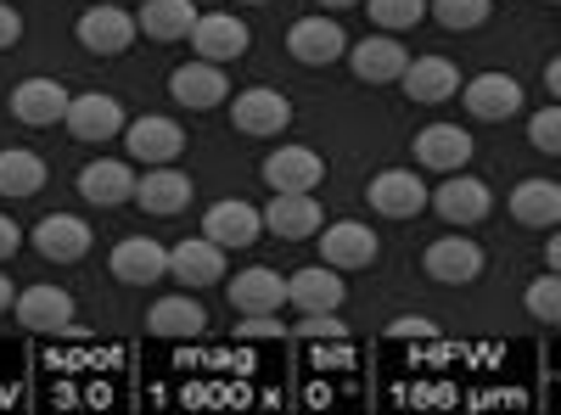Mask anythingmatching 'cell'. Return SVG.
I'll return each mask as SVG.
<instances>
[{
    "mask_svg": "<svg viewBox=\"0 0 561 415\" xmlns=\"http://www.w3.org/2000/svg\"><path fill=\"white\" fill-rule=\"evenodd\" d=\"M135 34H140V23L124 12V7H84L79 12V45L90 57H118V51H129L135 45Z\"/></svg>",
    "mask_w": 561,
    "mask_h": 415,
    "instance_id": "cell-1",
    "label": "cell"
},
{
    "mask_svg": "<svg viewBox=\"0 0 561 415\" xmlns=\"http://www.w3.org/2000/svg\"><path fill=\"white\" fill-rule=\"evenodd\" d=\"M18 326L23 332H68L73 326V298L62 287H28L18 292Z\"/></svg>",
    "mask_w": 561,
    "mask_h": 415,
    "instance_id": "cell-24",
    "label": "cell"
},
{
    "mask_svg": "<svg viewBox=\"0 0 561 415\" xmlns=\"http://www.w3.org/2000/svg\"><path fill=\"white\" fill-rule=\"evenodd\" d=\"M124 152L147 169L174 163L185 152V129L174 118H135V124H124Z\"/></svg>",
    "mask_w": 561,
    "mask_h": 415,
    "instance_id": "cell-4",
    "label": "cell"
},
{
    "mask_svg": "<svg viewBox=\"0 0 561 415\" xmlns=\"http://www.w3.org/2000/svg\"><path fill=\"white\" fill-rule=\"evenodd\" d=\"M545 264H550V269H561V224L550 230V242H545Z\"/></svg>",
    "mask_w": 561,
    "mask_h": 415,
    "instance_id": "cell-41",
    "label": "cell"
},
{
    "mask_svg": "<svg viewBox=\"0 0 561 415\" xmlns=\"http://www.w3.org/2000/svg\"><path fill=\"white\" fill-rule=\"evenodd\" d=\"M45 186V158L39 152H0V197H34Z\"/></svg>",
    "mask_w": 561,
    "mask_h": 415,
    "instance_id": "cell-31",
    "label": "cell"
},
{
    "mask_svg": "<svg viewBox=\"0 0 561 415\" xmlns=\"http://www.w3.org/2000/svg\"><path fill=\"white\" fill-rule=\"evenodd\" d=\"M545 90L561 102V57H550V62H545Z\"/></svg>",
    "mask_w": 561,
    "mask_h": 415,
    "instance_id": "cell-39",
    "label": "cell"
},
{
    "mask_svg": "<svg viewBox=\"0 0 561 415\" xmlns=\"http://www.w3.org/2000/svg\"><path fill=\"white\" fill-rule=\"evenodd\" d=\"M466 107H472V118L483 124H500L523 107V84L511 73H478L472 84H466Z\"/></svg>",
    "mask_w": 561,
    "mask_h": 415,
    "instance_id": "cell-27",
    "label": "cell"
},
{
    "mask_svg": "<svg viewBox=\"0 0 561 415\" xmlns=\"http://www.w3.org/2000/svg\"><path fill=\"white\" fill-rule=\"evenodd\" d=\"M113 275L124 287H158L169 275V247L152 242V237H124L113 247Z\"/></svg>",
    "mask_w": 561,
    "mask_h": 415,
    "instance_id": "cell-16",
    "label": "cell"
},
{
    "mask_svg": "<svg viewBox=\"0 0 561 415\" xmlns=\"http://www.w3.org/2000/svg\"><path fill=\"white\" fill-rule=\"evenodd\" d=\"M314 7H325V12H343V7H359V0H314Z\"/></svg>",
    "mask_w": 561,
    "mask_h": 415,
    "instance_id": "cell-43",
    "label": "cell"
},
{
    "mask_svg": "<svg viewBox=\"0 0 561 415\" xmlns=\"http://www.w3.org/2000/svg\"><path fill=\"white\" fill-rule=\"evenodd\" d=\"M237 332H242V337H275L280 326H275V314H242Z\"/></svg>",
    "mask_w": 561,
    "mask_h": 415,
    "instance_id": "cell-38",
    "label": "cell"
},
{
    "mask_svg": "<svg viewBox=\"0 0 561 415\" xmlns=\"http://www.w3.org/2000/svg\"><path fill=\"white\" fill-rule=\"evenodd\" d=\"M23 247V230H18V219L12 214H0V258H12Z\"/></svg>",
    "mask_w": 561,
    "mask_h": 415,
    "instance_id": "cell-37",
    "label": "cell"
},
{
    "mask_svg": "<svg viewBox=\"0 0 561 415\" xmlns=\"http://www.w3.org/2000/svg\"><path fill=\"white\" fill-rule=\"evenodd\" d=\"M325 180V158L314 147H280L264 158V186L270 192H314Z\"/></svg>",
    "mask_w": 561,
    "mask_h": 415,
    "instance_id": "cell-12",
    "label": "cell"
},
{
    "mask_svg": "<svg viewBox=\"0 0 561 415\" xmlns=\"http://www.w3.org/2000/svg\"><path fill=\"white\" fill-rule=\"evenodd\" d=\"M79 141H113V135H124V107L118 96H102V90H90V96H73L68 102V118H62Z\"/></svg>",
    "mask_w": 561,
    "mask_h": 415,
    "instance_id": "cell-20",
    "label": "cell"
},
{
    "mask_svg": "<svg viewBox=\"0 0 561 415\" xmlns=\"http://www.w3.org/2000/svg\"><path fill=\"white\" fill-rule=\"evenodd\" d=\"M421 18H427V0H370V23H382L388 34L415 28Z\"/></svg>",
    "mask_w": 561,
    "mask_h": 415,
    "instance_id": "cell-34",
    "label": "cell"
},
{
    "mask_svg": "<svg viewBox=\"0 0 561 415\" xmlns=\"http://www.w3.org/2000/svg\"><path fill=\"white\" fill-rule=\"evenodd\" d=\"M320 224L325 219H320V203L309 192H275L264 208V230L280 242H309V237H320Z\"/></svg>",
    "mask_w": 561,
    "mask_h": 415,
    "instance_id": "cell-7",
    "label": "cell"
},
{
    "mask_svg": "<svg viewBox=\"0 0 561 415\" xmlns=\"http://www.w3.org/2000/svg\"><path fill=\"white\" fill-rule=\"evenodd\" d=\"M421 264H427V275H433V281H444V287H472L478 275H483V247L466 242L460 230H455V237L433 242Z\"/></svg>",
    "mask_w": 561,
    "mask_h": 415,
    "instance_id": "cell-14",
    "label": "cell"
},
{
    "mask_svg": "<svg viewBox=\"0 0 561 415\" xmlns=\"http://www.w3.org/2000/svg\"><path fill=\"white\" fill-rule=\"evenodd\" d=\"M528 141H534V152L561 158V107H539V113L528 118Z\"/></svg>",
    "mask_w": 561,
    "mask_h": 415,
    "instance_id": "cell-35",
    "label": "cell"
},
{
    "mask_svg": "<svg viewBox=\"0 0 561 415\" xmlns=\"http://www.w3.org/2000/svg\"><path fill=\"white\" fill-rule=\"evenodd\" d=\"M287 51H293L304 68H325V62L348 57V39H343L337 18H304V23H293V34H287Z\"/></svg>",
    "mask_w": 561,
    "mask_h": 415,
    "instance_id": "cell-18",
    "label": "cell"
},
{
    "mask_svg": "<svg viewBox=\"0 0 561 415\" xmlns=\"http://www.w3.org/2000/svg\"><path fill=\"white\" fill-rule=\"evenodd\" d=\"M427 208H433V214H438L449 230H466V224L489 219L494 197H489V186H483V180H472V174H449L444 186L427 197Z\"/></svg>",
    "mask_w": 561,
    "mask_h": 415,
    "instance_id": "cell-2",
    "label": "cell"
},
{
    "mask_svg": "<svg viewBox=\"0 0 561 415\" xmlns=\"http://www.w3.org/2000/svg\"><path fill=\"white\" fill-rule=\"evenodd\" d=\"M12 303H18V298H12V281H7V275H0V314H7Z\"/></svg>",
    "mask_w": 561,
    "mask_h": 415,
    "instance_id": "cell-42",
    "label": "cell"
},
{
    "mask_svg": "<svg viewBox=\"0 0 561 415\" xmlns=\"http://www.w3.org/2000/svg\"><path fill=\"white\" fill-rule=\"evenodd\" d=\"M90 224L79 219V214H45L39 224H34V247H39V258H51V264H79L84 253H90Z\"/></svg>",
    "mask_w": 561,
    "mask_h": 415,
    "instance_id": "cell-11",
    "label": "cell"
},
{
    "mask_svg": "<svg viewBox=\"0 0 561 415\" xmlns=\"http://www.w3.org/2000/svg\"><path fill=\"white\" fill-rule=\"evenodd\" d=\"M511 219L528 224V230H556L561 224V186L556 180H523L511 192Z\"/></svg>",
    "mask_w": 561,
    "mask_h": 415,
    "instance_id": "cell-29",
    "label": "cell"
},
{
    "mask_svg": "<svg viewBox=\"0 0 561 415\" xmlns=\"http://www.w3.org/2000/svg\"><path fill=\"white\" fill-rule=\"evenodd\" d=\"M523 303H528L534 320H545V326H561V269H545L539 281H528Z\"/></svg>",
    "mask_w": 561,
    "mask_h": 415,
    "instance_id": "cell-32",
    "label": "cell"
},
{
    "mask_svg": "<svg viewBox=\"0 0 561 415\" xmlns=\"http://www.w3.org/2000/svg\"><path fill=\"white\" fill-rule=\"evenodd\" d=\"M348 68L365 84H399V73L410 68V51H404L393 34H370V39L348 45Z\"/></svg>",
    "mask_w": 561,
    "mask_h": 415,
    "instance_id": "cell-10",
    "label": "cell"
},
{
    "mask_svg": "<svg viewBox=\"0 0 561 415\" xmlns=\"http://www.w3.org/2000/svg\"><path fill=\"white\" fill-rule=\"evenodd\" d=\"M169 275L180 287H214V281H225V247L219 242H180V247H169Z\"/></svg>",
    "mask_w": 561,
    "mask_h": 415,
    "instance_id": "cell-25",
    "label": "cell"
},
{
    "mask_svg": "<svg viewBox=\"0 0 561 415\" xmlns=\"http://www.w3.org/2000/svg\"><path fill=\"white\" fill-rule=\"evenodd\" d=\"M365 197H370V208H377L382 219H415L421 208H427L433 192L415 180V169H382V174L365 186Z\"/></svg>",
    "mask_w": 561,
    "mask_h": 415,
    "instance_id": "cell-6",
    "label": "cell"
},
{
    "mask_svg": "<svg viewBox=\"0 0 561 415\" xmlns=\"http://www.w3.org/2000/svg\"><path fill=\"white\" fill-rule=\"evenodd\" d=\"M466 158H472V135L460 124H427L415 135V163L421 169H438V174H460Z\"/></svg>",
    "mask_w": 561,
    "mask_h": 415,
    "instance_id": "cell-21",
    "label": "cell"
},
{
    "mask_svg": "<svg viewBox=\"0 0 561 415\" xmlns=\"http://www.w3.org/2000/svg\"><path fill=\"white\" fill-rule=\"evenodd\" d=\"M208 326V309L197 303V292H169V298H158L152 309H147V332H158V337H197Z\"/></svg>",
    "mask_w": 561,
    "mask_h": 415,
    "instance_id": "cell-28",
    "label": "cell"
},
{
    "mask_svg": "<svg viewBox=\"0 0 561 415\" xmlns=\"http://www.w3.org/2000/svg\"><path fill=\"white\" fill-rule=\"evenodd\" d=\"M135 203L147 214H158V219H174V214L192 208V180H185L174 163H158V169H147L135 180Z\"/></svg>",
    "mask_w": 561,
    "mask_h": 415,
    "instance_id": "cell-17",
    "label": "cell"
},
{
    "mask_svg": "<svg viewBox=\"0 0 561 415\" xmlns=\"http://www.w3.org/2000/svg\"><path fill=\"white\" fill-rule=\"evenodd\" d=\"M23 39V18L7 7V0H0V51H7V45H18Z\"/></svg>",
    "mask_w": 561,
    "mask_h": 415,
    "instance_id": "cell-36",
    "label": "cell"
},
{
    "mask_svg": "<svg viewBox=\"0 0 561 415\" xmlns=\"http://www.w3.org/2000/svg\"><path fill=\"white\" fill-rule=\"evenodd\" d=\"M320 253H325V264H332V269H370V264H377V253H382V242H377V230H370V224L343 219V224H325Z\"/></svg>",
    "mask_w": 561,
    "mask_h": 415,
    "instance_id": "cell-15",
    "label": "cell"
},
{
    "mask_svg": "<svg viewBox=\"0 0 561 415\" xmlns=\"http://www.w3.org/2000/svg\"><path fill=\"white\" fill-rule=\"evenodd\" d=\"M68 90L57 79H23L12 90V118H23L28 129H51L57 118H68Z\"/></svg>",
    "mask_w": 561,
    "mask_h": 415,
    "instance_id": "cell-22",
    "label": "cell"
},
{
    "mask_svg": "<svg viewBox=\"0 0 561 415\" xmlns=\"http://www.w3.org/2000/svg\"><path fill=\"white\" fill-rule=\"evenodd\" d=\"M421 332H433L427 320H393V337H421Z\"/></svg>",
    "mask_w": 561,
    "mask_h": 415,
    "instance_id": "cell-40",
    "label": "cell"
},
{
    "mask_svg": "<svg viewBox=\"0 0 561 415\" xmlns=\"http://www.w3.org/2000/svg\"><path fill=\"white\" fill-rule=\"evenodd\" d=\"M399 84H404V96L415 107H438V102H449L455 90H460V73H455L449 57H410V68L399 73Z\"/></svg>",
    "mask_w": 561,
    "mask_h": 415,
    "instance_id": "cell-19",
    "label": "cell"
},
{
    "mask_svg": "<svg viewBox=\"0 0 561 415\" xmlns=\"http://www.w3.org/2000/svg\"><path fill=\"white\" fill-rule=\"evenodd\" d=\"M225 292H230V309L237 314H280V303H287V281H280L275 269H264V264L242 269Z\"/></svg>",
    "mask_w": 561,
    "mask_h": 415,
    "instance_id": "cell-26",
    "label": "cell"
},
{
    "mask_svg": "<svg viewBox=\"0 0 561 415\" xmlns=\"http://www.w3.org/2000/svg\"><path fill=\"white\" fill-rule=\"evenodd\" d=\"M259 230H264V214L248 208V203H237V197H225V203H214L203 214V237L219 242V247H253Z\"/></svg>",
    "mask_w": 561,
    "mask_h": 415,
    "instance_id": "cell-23",
    "label": "cell"
},
{
    "mask_svg": "<svg viewBox=\"0 0 561 415\" xmlns=\"http://www.w3.org/2000/svg\"><path fill=\"white\" fill-rule=\"evenodd\" d=\"M197 7H192V0H147V7H140V34H147V39H185V34H192L197 28Z\"/></svg>",
    "mask_w": 561,
    "mask_h": 415,
    "instance_id": "cell-30",
    "label": "cell"
},
{
    "mask_svg": "<svg viewBox=\"0 0 561 415\" xmlns=\"http://www.w3.org/2000/svg\"><path fill=\"white\" fill-rule=\"evenodd\" d=\"M550 7H561V0H550Z\"/></svg>",
    "mask_w": 561,
    "mask_h": 415,
    "instance_id": "cell-45",
    "label": "cell"
},
{
    "mask_svg": "<svg viewBox=\"0 0 561 415\" xmlns=\"http://www.w3.org/2000/svg\"><path fill=\"white\" fill-rule=\"evenodd\" d=\"M192 45H197L203 62H237V57H248L253 34L237 12H203L197 28H192Z\"/></svg>",
    "mask_w": 561,
    "mask_h": 415,
    "instance_id": "cell-5",
    "label": "cell"
},
{
    "mask_svg": "<svg viewBox=\"0 0 561 415\" xmlns=\"http://www.w3.org/2000/svg\"><path fill=\"white\" fill-rule=\"evenodd\" d=\"M242 7H264V0H242Z\"/></svg>",
    "mask_w": 561,
    "mask_h": 415,
    "instance_id": "cell-44",
    "label": "cell"
},
{
    "mask_svg": "<svg viewBox=\"0 0 561 415\" xmlns=\"http://www.w3.org/2000/svg\"><path fill=\"white\" fill-rule=\"evenodd\" d=\"M79 197H84L90 208H124V203H135V169L118 163V158L84 163V169H79Z\"/></svg>",
    "mask_w": 561,
    "mask_h": 415,
    "instance_id": "cell-13",
    "label": "cell"
},
{
    "mask_svg": "<svg viewBox=\"0 0 561 415\" xmlns=\"http://www.w3.org/2000/svg\"><path fill=\"white\" fill-rule=\"evenodd\" d=\"M343 298H348L343 269H332V264H309V269H298L287 281V303L304 309V314H337Z\"/></svg>",
    "mask_w": 561,
    "mask_h": 415,
    "instance_id": "cell-8",
    "label": "cell"
},
{
    "mask_svg": "<svg viewBox=\"0 0 561 415\" xmlns=\"http://www.w3.org/2000/svg\"><path fill=\"white\" fill-rule=\"evenodd\" d=\"M433 18L455 34H472L489 23V0H433Z\"/></svg>",
    "mask_w": 561,
    "mask_h": 415,
    "instance_id": "cell-33",
    "label": "cell"
},
{
    "mask_svg": "<svg viewBox=\"0 0 561 415\" xmlns=\"http://www.w3.org/2000/svg\"><path fill=\"white\" fill-rule=\"evenodd\" d=\"M230 118H237V129L242 135H280L293 124V102L280 96V90H270V84H253V90H242L237 96V107H230Z\"/></svg>",
    "mask_w": 561,
    "mask_h": 415,
    "instance_id": "cell-9",
    "label": "cell"
},
{
    "mask_svg": "<svg viewBox=\"0 0 561 415\" xmlns=\"http://www.w3.org/2000/svg\"><path fill=\"white\" fill-rule=\"evenodd\" d=\"M169 96H174V107L208 113V107H219V102L230 96V79H225L219 62H180V68L169 73Z\"/></svg>",
    "mask_w": 561,
    "mask_h": 415,
    "instance_id": "cell-3",
    "label": "cell"
}]
</instances>
